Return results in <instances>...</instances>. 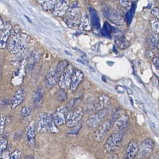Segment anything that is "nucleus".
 <instances>
[{"instance_id":"nucleus-1","label":"nucleus","mask_w":159,"mask_h":159,"mask_svg":"<svg viewBox=\"0 0 159 159\" xmlns=\"http://www.w3.org/2000/svg\"><path fill=\"white\" fill-rule=\"evenodd\" d=\"M29 39V36L26 34L21 33L19 26L16 25L7 41V49L11 53L23 51L26 48Z\"/></svg>"},{"instance_id":"nucleus-2","label":"nucleus","mask_w":159,"mask_h":159,"mask_svg":"<svg viewBox=\"0 0 159 159\" xmlns=\"http://www.w3.org/2000/svg\"><path fill=\"white\" fill-rule=\"evenodd\" d=\"M37 131L40 134H57L59 130L52 120L51 114L48 112H43L39 115Z\"/></svg>"},{"instance_id":"nucleus-3","label":"nucleus","mask_w":159,"mask_h":159,"mask_svg":"<svg viewBox=\"0 0 159 159\" xmlns=\"http://www.w3.org/2000/svg\"><path fill=\"white\" fill-rule=\"evenodd\" d=\"M81 17L80 8L77 1L73 2L63 16L64 21L70 28L78 26Z\"/></svg>"},{"instance_id":"nucleus-4","label":"nucleus","mask_w":159,"mask_h":159,"mask_svg":"<svg viewBox=\"0 0 159 159\" xmlns=\"http://www.w3.org/2000/svg\"><path fill=\"white\" fill-rule=\"evenodd\" d=\"M84 112L81 106H75L70 109L66 114L65 125L68 127H74L79 124L84 116Z\"/></svg>"},{"instance_id":"nucleus-5","label":"nucleus","mask_w":159,"mask_h":159,"mask_svg":"<svg viewBox=\"0 0 159 159\" xmlns=\"http://www.w3.org/2000/svg\"><path fill=\"white\" fill-rule=\"evenodd\" d=\"M122 140V135L119 132L111 134L104 145V151L105 153H112L116 151L120 146Z\"/></svg>"},{"instance_id":"nucleus-6","label":"nucleus","mask_w":159,"mask_h":159,"mask_svg":"<svg viewBox=\"0 0 159 159\" xmlns=\"http://www.w3.org/2000/svg\"><path fill=\"white\" fill-rule=\"evenodd\" d=\"M101 9L104 16L109 21L117 25L123 24L124 21L123 17L119 12L107 4H103Z\"/></svg>"},{"instance_id":"nucleus-7","label":"nucleus","mask_w":159,"mask_h":159,"mask_svg":"<svg viewBox=\"0 0 159 159\" xmlns=\"http://www.w3.org/2000/svg\"><path fill=\"white\" fill-rule=\"evenodd\" d=\"M108 114V112L107 108H102L98 111L90 114L86 121L87 126L91 129H95L104 121Z\"/></svg>"},{"instance_id":"nucleus-8","label":"nucleus","mask_w":159,"mask_h":159,"mask_svg":"<svg viewBox=\"0 0 159 159\" xmlns=\"http://www.w3.org/2000/svg\"><path fill=\"white\" fill-rule=\"evenodd\" d=\"M112 125L110 119H107L100 124L93 134L94 139L97 142H102L110 131Z\"/></svg>"},{"instance_id":"nucleus-9","label":"nucleus","mask_w":159,"mask_h":159,"mask_svg":"<svg viewBox=\"0 0 159 159\" xmlns=\"http://www.w3.org/2000/svg\"><path fill=\"white\" fill-rule=\"evenodd\" d=\"M74 69V68L72 64H68L62 71L57 81L59 86L60 88L64 90L69 89Z\"/></svg>"},{"instance_id":"nucleus-10","label":"nucleus","mask_w":159,"mask_h":159,"mask_svg":"<svg viewBox=\"0 0 159 159\" xmlns=\"http://www.w3.org/2000/svg\"><path fill=\"white\" fill-rule=\"evenodd\" d=\"M154 148V142L151 139L143 140L138 145V155L140 157H147L151 154Z\"/></svg>"},{"instance_id":"nucleus-11","label":"nucleus","mask_w":159,"mask_h":159,"mask_svg":"<svg viewBox=\"0 0 159 159\" xmlns=\"http://www.w3.org/2000/svg\"><path fill=\"white\" fill-rule=\"evenodd\" d=\"M84 78L83 72L77 68H74L70 80L69 89L71 93H74L78 88L80 84L82 82Z\"/></svg>"},{"instance_id":"nucleus-12","label":"nucleus","mask_w":159,"mask_h":159,"mask_svg":"<svg viewBox=\"0 0 159 159\" xmlns=\"http://www.w3.org/2000/svg\"><path fill=\"white\" fill-rule=\"evenodd\" d=\"M67 109L65 106H60L57 107L51 115L52 120L57 126L62 125L65 122V117Z\"/></svg>"},{"instance_id":"nucleus-13","label":"nucleus","mask_w":159,"mask_h":159,"mask_svg":"<svg viewBox=\"0 0 159 159\" xmlns=\"http://www.w3.org/2000/svg\"><path fill=\"white\" fill-rule=\"evenodd\" d=\"M69 6V0H56L52 12L55 16L63 17Z\"/></svg>"},{"instance_id":"nucleus-14","label":"nucleus","mask_w":159,"mask_h":159,"mask_svg":"<svg viewBox=\"0 0 159 159\" xmlns=\"http://www.w3.org/2000/svg\"><path fill=\"white\" fill-rule=\"evenodd\" d=\"M59 78V76L55 71V66H51L45 76L44 83L46 86L49 89L53 88L57 83Z\"/></svg>"},{"instance_id":"nucleus-15","label":"nucleus","mask_w":159,"mask_h":159,"mask_svg":"<svg viewBox=\"0 0 159 159\" xmlns=\"http://www.w3.org/2000/svg\"><path fill=\"white\" fill-rule=\"evenodd\" d=\"M36 125L34 121H31L26 128V140L27 145L33 148L36 144Z\"/></svg>"},{"instance_id":"nucleus-16","label":"nucleus","mask_w":159,"mask_h":159,"mask_svg":"<svg viewBox=\"0 0 159 159\" xmlns=\"http://www.w3.org/2000/svg\"><path fill=\"white\" fill-rule=\"evenodd\" d=\"M26 96V91L24 88H20L15 93L14 96L11 100L10 106L11 109H15L19 106L24 100Z\"/></svg>"},{"instance_id":"nucleus-17","label":"nucleus","mask_w":159,"mask_h":159,"mask_svg":"<svg viewBox=\"0 0 159 159\" xmlns=\"http://www.w3.org/2000/svg\"><path fill=\"white\" fill-rule=\"evenodd\" d=\"M138 144L137 141L132 140L128 143L124 154V158L132 159L138 155Z\"/></svg>"},{"instance_id":"nucleus-18","label":"nucleus","mask_w":159,"mask_h":159,"mask_svg":"<svg viewBox=\"0 0 159 159\" xmlns=\"http://www.w3.org/2000/svg\"><path fill=\"white\" fill-rule=\"evenodd\" d=\"M12 25L9 22L4 24V27L0 34V48L4 49L7 43L9 37L11 35Z\"/></svg>"},{"instance_id":"nucleus-19","label":"nucleus","mask_w":159,"mask_h":159,"mask_svg":"<svg viewBox=\"0 0 159 159\" xmlns=\"http://www.w3.org/2000/svg\"><path fill=\"white\" fill-rule=\"evenodd\" d=\"M79 29L82 31H90L92 29V25L89 15L87 11H84L81 14L80 22L78 25Z\"/></svg>"},{"instance_id":"nucleus-20","label":"nucleus","mask_w":159,"mask_h":159,"mask_svg":"<svg viewBox=\"0 0 159 159\" xmlns=\"http://www.w3.org/2000/svg\"><path fill=\"white\" fill-rule=\"evenodd\" d=\"M25 75H26L25 68L23 65H22L15 72V73L14 74V75L12 78L11 82H12V84L14 86L20 85L23 81V79L24 78Z\"/></svg>"},{"instance_id":"nucleus-21","label":"nucleus","mask_w":159,"mask_h":159,"mask_svg":"<svg viewBox=\"0 0 159 159\" xmlns=\"http://www.w3.org/2000/svg\"><path fill=\"white\" fill-rule=\"evenodd\" d=\"M128 121V116L126 114H122V116L117 117L113 123V127L118 131L123 130Z\"/></svg>"},{"instance_id":"nucleus-22","label":"nucleus","mask_w":159,"mask_h":159,"mask_svg":"<svg viewBox=\"0 0 159 159\" xmlns=\"http://www.w3.org/2000/svg\"><path fill=\"white\" fill-rule=\"evenodd\" d=\"M89 12H90V22H91L92 26L94 27L96 29H99L100 27V24L99 17L97 11L94 8L90 7Z\"/></svg>"},{"instance_id":"nucleus-23","label":"nucleus","mask_w":159,"mask_h":159,"mask_svg":"<svg viewBox=\"0 0 159 159\" xmlns=\"http://www.w3.org/2000/svg\"><path fill=\"white\" fill-rule=\"evenodd\" d=\"M40 6L46 11H52L56 0H36Z\"/></svg>"},{"instance_id":"nucleus-24","label":"nucleus","mask_w":159,"mask_h":159,"mask_svg":"<svg viewBox=\"0 0 159 159\" xmlns=\"http://www.w3.org/2000/svg\"><path fill=\"white\" fill-rule=\"evenodd\" d=\"M115 43L121 49H125L130 45V42L122 35H117V37H115Z\"/></svg>"},{"instance_id":"nucleus-25","label":"nucleus","mask_w":159,"mask_h":159,"mask_svg":"<svg viewBox=\"0 0 159 159\" xmlns=\"http://www.w3.org/2000/svg\"><path fill=\"white\" fill-rule=\"evenodd\" d=\"M43 96V90L42 87H38L36 90L35 91V93L34 94L33 97V101L35 104V105H38V104H40Z\"/></svg>"},{"instance_id":"nucleus-26","label":"nucleus","mask_w":159,"mask_h":159,"mask_svg":"<svg viewBox=\"0 0 159 159\" xmlns=\"http://www.w3.org/2000/svg\"><path fill=\"white\" fill-rule=\"evenodd\" d=\"M99 103L101 108H107L110 104V99L108 96L105 94H102L99 97Z\"/></svg>"},{"instance_id":"nucleus-27","label":"nucleus","mask_w":159,"mask_h":159,"mask_svg":"<svg viewBox=\"0 0 159 159\" xmlns=\"http://www.w3.org/2000/svg\"><path fill=\"white\" fill-rule=\"evenodd\" d=\"M147 43L150 48L152 50H155L158 47V40L156 37L152 34H150L148 35Z\"/></svg>"},{"instance_id":"nucleus-28","label":"nucleus","mask_w":159,"mask_h":159,"mask_svg":"<svg viewBox=\"0 0 159 159\" xmlns=\"http://www.w3.org/2000/svg\"><path fill=\"white\" fill-rule=\"evenodd\" d=\"M150 26H151L152 31L155 34H158V33H159V22H158V19H157L156 17H153V18L150 19Z\"/></svg>"},{"instance_id":"nucleus-29","label":"nucleus","mask_w":159,"mask_h":159,"mask_svg":"<svg viewBox=\"0 0 159 159\" xmlns=\"http://www.w3.org/2000/svg\"><path fill=\"white\" fill-rule=\"evenodd\" d=\"M57 99L60 102H63L65 101L67 99V93L65 91L60 88L57 92Z\"/></svg>"},{"instance_id":"nucleus-30","label":"nucleus","mask_w":159,"mask_h":159,"mask_svg":"<svg viewBox=\"0 0 159 159\" xmlns=\"http://www.w3.org/2000/svg\"><path fill=\"white\" fill-rule=\"evenodd\" d=\"M6 117L4 114H2L0 116V135H2L5 129V124H6Z\"/></svg>"},{"instance_id":"nucleus-31","label":"nucleus","mask_w":159,"mask_h":159,"mask_svg":"<svg viewBox=\"0 0 159 159\" xmlns=\"http://www.w3.org/2000/svg\"><path fill=\"white\" fill-rule=\"evenodd\" d=\"M31 113V107L29 106H24L21 110V115L22 117H26L29 116Z\"/></svg>"},{"instance_id":"nucleus-32","label":"nucleus","mask_w":159,"mask_h":159,"mask_svg":"<svg viewBox=\"0 0 159 159\" xmlns=\"http://www.w3.org/2000/svg\"><path fill=\"white\" fill-rule=\"evenodd\" d=\"M7 147V140L5 138L0 139V155L6 150Z\"/></svg>"},{"instance_id":"nucleus-33","label":"nucleus","mask_w":159,"mask_h":159,"mask_svg":"<svg viewBox=\"0 0 159 159\" xmlns=\"http://www.w3.org/2000/svg\"><path fill=\"white\" fill-rule=\"evenodd\" d=\"M22 157V152L16 149L11 154H10L9 158L11 159H20Z\"/></svg>"},{"instance_id":"nucleus-34","label":"nucleus","mask_w":159,"mask_h":159,"mask_svg":"<svg viewBox=\"0 0 159 159\" xmlns=\"http://www.w3.org/2000/svg\"><path fill=\"white\" fill-rule=\"evenodd\" d=\"M110 30H111V27H110V25L107 22H105L104 25L103 29H102V32L103 35H104L105 36L109 35L110 34Z\"/></svg>"},{"instance_id":"nucleus-35","label":"nucleus","mask_w":159,"mask_h":159,"mask_svg":"<svg viewBox=\"0 0 159 159\" xmlns=\"http://www.w3.org/2000/svg\"><path fill=\"white\" fill-rule=\"evenodd\" d=\"M151 14L153 15L156 18H159V8L158 7H155L151 11Z\"/></svg>"},{"instance_id":"nucleus-36","label":"nucleus","mask_w":159,"mask_h":159,"mask_svg":"<svg viewBox=\"0 0 159 159\" xmlns=\"http://www.w3.org/2000/svg\"><path fill=\"white\" fill-rule=\"evenodd\" d=\"M119 3L123 7H127L130 5V0H119Z\"/></svg>"},{"instance_id":"nucleus-37","label":"nucleus","mask_w":159,"mask_h":159,"mask_svg":"<svg viewBox=\"0 0 159 159\" xmlns=\"http://www.w3.org/2000/svg\"><path fill=\"white\" fill-rule=\"evenodd\" d=\"M152 62L154 64V65L155 66L157 70L159 69V60L158 57H153L152 58Z\"/></svg>"},{"instance_id":"nucleus-38","label":"nucleus","mask_w":159,"mask_h":159,"mask_svg":"<svg viewBox=\"0 0 159 159\" xmlns=\"http://www.w3.org/2000/svg\"><path fill=\"white\" fill-rule=\"evenodd\" d=\"M145 56L149 58H152L154 57V53H153L152 51L150 50H147L145 52Z\"/></svg>"},{"instance_id":"nucleus-39","label":"nucleus","mask_w":159,"mask_h":159,"mask_svg":"<svg viewBox=\"0 0 159 159\" xmlns=\"http://www.w3.org/2000/svg\"><path fill=\"white\" fill-rule=\"evenodd\" d=\"M115 91L118 93H123L125 92V89H123V88L120 86V85H118L116 86L115 88Z\"/></svg>"},{"instance_id":"nucleus-40","label":"nucleus","mask_w":159,"mask_h":159,"mask_svg":"<svg viewBox=\"0 0 159 159\" xmlns=\"http://www.w3.org/2000/svg\"><path fill=\"white\" fill-rule=\"evenodd\" d=\"M132 14L131 13V12L129 11L127 12V14H126V20L128 23H130V22L131 21V19H132Z\"/></svg>"},{"instance_id":"nucleus-41","label":"nucleus","mask_w":159,"mask_h":159,"mask_svg":"<svg viewBox=\"0 0 159 159\" xmlns=\"http://www.w3.org/2000/svg\"><path fill=\"white\" fill-rule=\"evenodd\" d=\"M4 27V23L1 17L0 16V34L1 33V32L3 30Z\"/></svg>"},{"instance_id":"nucleus-42","label":"nucleus","mask_w":159,"mask_h":159,"mask_svg":"<svg viewBox=\"0 0 159 159\" xmlns=\"http://www.w3.org/2000/svg\"><path fill=\"white\" fill-rule=\"evenodd\" d=\"M150 158H154V159H158L159 157H158V153H157V155L156 154H155V155H152V156H150Z\"/></svg>"},{"instance_id":"nucleus-43","label":"nucleus","mask_w":159,"mask_h":159,"mask_svg":"<svg viewBox=\"0 0 159 159\" xmlns=\"http://www.w3.org/2000/svg\"><path fill=\"white\" fill-rule=\"evenodd\" d=\"M108 158H111V159H117V158H118V157L117 156V155L115 154V155H113L109 157Z\"/></svg>"},{"instance_id":"nucleus-44","label":"nucleus","mask_w":159,"mask_h":159,"mask_svg":"<svg viewBox=\"0 0 159 159\" xmlns=\"http://www.w3.org/2000/svg\"><path fill=\"white\" fill-rule=\"evenodd\" d=\"M26 158H34L33 157H26Z\"/></svg>"}]
</instances>
